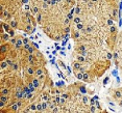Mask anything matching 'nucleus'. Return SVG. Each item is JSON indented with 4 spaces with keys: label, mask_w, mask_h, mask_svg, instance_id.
<instances>
[{
    "label": "nucleus",
    "mask_w": 122,
    "mask_h": 113,
    "mask_svg": "<svg viewBox=\"0 0 122 113\" xmlns=\"http://www.w3.org/2000/svg\"><path fill=\"white\" fill-rule=\"evenodd\" d=\"M114 98H115L116 100H120V99H122V90L121 89L115 90V91H114Z\"/></svg>",
    "instance_id": "1"
},
{
    "label": "nucleus",
    "mask_w": 122,
    "mask_h": 113,
    "mask_svg": "<svg viewBox=\"0 0 122 113\" xmlns=\"http://www.w3.org/2000/svg\"><path fill=\"white\" fill-rule=\"evenodd\" d=\"M107 81H109V77H107V78H105V79H104L103 83H104V84H107Z\"/></svg>",
    "instance_id": "2"
}]
</instances>
